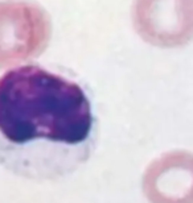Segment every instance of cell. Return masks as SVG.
I'll return each instance as SVG.
<instances>
[{
  "label": "cell",
  "mask_w": 193,
  "mask_h": 203,
  "mask_svg": "<svg viewBox=\"0 0 193 203\" xmlns=\"http://www.w3.org/2000/svg\"><path fill=\"white\" fill-rule=\"evenodd\" d=\"M99 141L87 86L65 69L27 62L0 75V168L25 181L66 179Z\"/></svg>",
  "instance_id": "6da1fadb"
},
{
  "label": "cell",
  "mask_w": 193,
  "mask_h": 203,
  "mask_svg": "<svg viewBox=\"0 0 193 203\" xmlns=\"http://www.w3.org/2000/svg\"><path fill=\"white\" fill-rule=\"evenodd\" d=\"M50 21L30 0H0V70L27 63L45 49Z\"/></svg>",
  "instance_id": "7a4b0ae2"
}]
</instances>
